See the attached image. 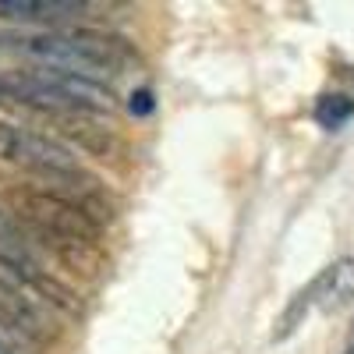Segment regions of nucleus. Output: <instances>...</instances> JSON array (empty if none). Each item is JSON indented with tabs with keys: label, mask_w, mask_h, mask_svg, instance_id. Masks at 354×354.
Instances as JSON below:
<instances>
[{
	"label": "nucleus",
	"mask_w": 354,
	"mask_h": 354,
	"mask_svg": "<svg viewBox=\"0 0 354 354\" xmlns=\"http://www.w3.org/2000/svg\"><path fill=\"white\" fill-rule=\"evenodd\" d=\"M18 53H25L28 61H36L39 68H57L71 71L82 78H113L121 75L131 61L135 50L121 36L93 32V28H75V32H36V36H18L11 39Z\"/></svg>",
	"instance_id": "1"
},
{
	"label": "nucleus",
	"mask_w": 354,
	"mask_h": 354,
	"mask_svg": "<svg viewBox=\"0 0 354 354\" xmlns=\"http://www.w3.org/2000/svg\"><path fill=\"white\" fill-rule=\"evenodd\" d=\"M0 103L18 106L25 113L43 110H82V113H110L113 93L106 85L57 68H11L0 71Z\"/></svg>",
	"instance_id": "2"
},
{
	"label": "nucleus",
	"mask_w": 354,
	"mask_h": 354,
	"mask_svg": "<svg viewBox=\"0 0 354 354\" xmlns=\"http://www.w3.org/2000/svg\"><path fill=\"white\" fill-rule=\"evenodd\" d=\"M11 205H15V216L25 223L32 245H39V248L46 241H75V245L100 248L103 227L82 205H75L61 195H53L46 188H15Z\"/></svg>",
	"instance_id": "3"
},
{
	"label": "nucleus",
	"mask_w": 354,
	"mask_h": 354,
	"mask_svg": "<svg viewBox=\"0 0 354 354\" xmlns=\"http://www.w3.org/2000/svg\"><path fill=\"white\" fill-rule=\"evenodd\" d=\"M0 160L36 174L39 181L64 170H78V156L64 142L32 128H21V124H8V121H0Z\"/></svg>",
	"instance_id": "4"
},
{
	"label": "nucleus",
	"mask_w": 354,
	"mask_h": 354,
	"mask_svg": "<svg viewBox=\"0 0 354 354\" xmlns=\"http://www.w3.org/2000/svg\"><path fill=\"white\" fill-rule=\"evenodd\" d=\"M32 117L46 121L53 128V138L64 142L68 149H71V145H78L82 153L100 156V160H110V156H117V153L124 149L121 138L96 121V113H82V110H43V113H32Z\"/></svg>",
	"instance_id": "5"
},
{
	"label": "nucleus",
	"mask_w": 354,
	"mask_h": 354,
	"mask_svg": "<svg viewBox=\"0 0 354 354\" xmlns=\"http://www.w3.org/2000/svg\"><path fill=\"white\" fill-rule=\"evenodd\" d=\"M0 319H4V326H11L21 340H32V344L53 340V326L43 315V308L28 298V290H21L15 283H0Z\"/></svg>",
	"instance_id": "6"
},
{
	"label": "nucleus",
	"mask_w": 354,
	"mask_h": 354,
	"mask_svg": "<svg viewBox=\"0 0 354 354\" xmlns=\"http://www.w3.org/2000/svg\"><path fill=\"white\" fill-rule=\"evenodd\" d=\"M85 11V0H0V18L28 25H57L68 18H82Z\"/></svg>",
	"instance_id": "7"
},
{
	"label": "nucleus",
	"mask_w": 354,
	"mask_h": 354,
	"mask_svg": "<svg viewBox=\"0 0 354 354\" xmlns=\"http://www.w3.org/2000/svg\"><path fill=\"white\" fill-rule=\"evenodd\" d=\"M308 287L319 312H344L354 301V259H337Z\"/></svg>",
	"instance_id": "8"
},
{
	"label": "nucleus",
	"mask_w": 354,
	"mask_h": 354,
	"mask_svg": "<svg viewBox=\"0 0 354 354\" xmlns=\"http://www.w3.org/2000/svg\"><path fill=\"white\" fill-rule=\"evenodd\" d=\"M351 117H354V96H347V93H326L315 100V121L326 131L344 128Z\"/></svg>",
	"instance_id": "9"
},
{
	"label": "nucleus",
	"mask_w": 354,
	"mask_h": 354,
	"mask_svg": "<svg viewBox=\"0 0 354 354\" xmlns=\"http://www.w3.org/2000/svg\"><path fill=\"white\" fill-rule=\"evenodd\" d=\"M315 301H312V287H305V290H298V294H294V298H290V305L283 308V315L277 319V330H273V340L280 344V340H287L294 330H298L301 326V322H305V315H308V308H312Z\"/></svg>",
	"instance_id": "10"
},
{
	"label": "nucleus",
	"mask_w": 354,
	"mask_h": 354,
	"mask_svg": "<svg viewBox=\"0 0 354 354\" xmlns=\"http://www.w3.org/2000/svg\"><path fill=\"white\" fill-rule=\"evenodd\" d=\"M153 110H156L153 88H135V93L128 96V113H131V117H149Z\"/></svg>",
	"instance_id": "11"
},
{
	"label": "nucleus",
	"mask_w": 354,
	"mask_h": 354,
	"mask_svg": "<svg viewBox=\"0 0 354 354\" xmlns=\"http://www.w3.org/2000/svg\"><path fill=\"white\" fill-rule=\"evenodd\" d=\"M0 354H15V347H11V344H8L4 337H0Z\"/></svg>",
	"instance_id": "12"
},
{
	"label": "nucleus",
	"mask_w": 354,
	"mask_h": 354,
	"mask_svg": "<svg viewBox=\"0 0 354 354\" xmlns=\"http://www.w3.org/2000/svg\"><path fill=\"white\" fill-rule=\"evenodd\" d=\"M4 185H8V181H4V174H0V188H4Z\"/></svg>",
	"instance_id": "13"
},
{
	"label": "nucleus",
	"mask_w": 354,
	"mask_h": 354,
	"mask_svg": "<svg viewBox=\"0 0 354 354\" xmlns=\"http://www.w3.org/2000/svg\"><path fill=\"white\" fill-rule=\"evenodd\" d=\"M344 354H354V347H347V351H344Z\"/></svg>",
	"instance_id": "14"
}]
</instances>
